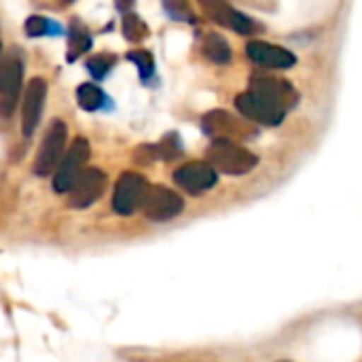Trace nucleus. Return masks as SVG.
Listing matches in <instances>:
<instances>
[{
  "mask_svg": "<svg viewBox=\"0 0 362 362\" xmlns=\"http://www.w3.org/2000/svg\"><path fill=\"white\" fill-rule=\"evenodd\" d=\"M0 49H2V45H0Z\"/></svg>",
  "mask_w": 362,
  "mask_h": 362,
  "instance_id": "b1692460",
  "label": "nucleus"
},
{
  "mask_svg": "<svg viewBox=\"0 0 362 362\" xmlns=\"http://www.w3.org/2000/svg\"><path fill=\"white\" fill-rule=\"evenodd\" d=\"M182 210H185V202L178 193L161 185L148 187L144 202H142V212L146 218L155 223H165V221L176 218Z\"/></svg>",
  "mask_w": 362,
  "mask_h": 362,
  "instance_id": "0eeeda50",
  "label": "nucleus"
},
{
  "mask_svg": "<svg viewBox=\"0 0 362 362\" xmlns=\"http://www.w3.org/2000/svg\"><path fill=\"white\" fill-rule=\"evenodd\" d=\"M117 64V57L115 55H110V53H100V55H93V57H89L87 59V70H89V74L93 76V78H104L110 70H112V66Z\"/></svg>",
  "mask_w": 362,
  "mask_h": 362,
  "instance_id": "a211bd4d",
  "label": "nucleus"
},
{
  "mask_svg": "<svg viewBox=\"0 0 362 362\" xmlns=\"http://www.w3.org/2000/svg\"><path fill=\"white\" fill-rule=\"evenodd\" d=\"M246 53L255 64L267 66V68H291L297 62V57L288 49H282V47H276L269 42H261V40H252L246 47Z\"/></svg>",
  "mask_w": 362,
  "mask_h": 362,
  "instance_id": "f8f14e48",
  "label": "nucleus"
},
{
  "mask_svg": "<svg viewBox=\"0 0 362 362\" xmlns=\"http://www.w3.org/2000/svg\"><path fill=\"white\" fill-rule=\"evenodd\" d=\"M68 45H70V51H68V62H74L78 55H83L85 51H89L91 47V36L87 32L85 25H81V21H72L70 30H68Z\"/></svg>",
  "mask_w": 362,
  "mask_h": 362,
  "instance_id": "2eb2a0df",
  "label": "nucleus"
},
{
  "mask_svg": "<svg viewBox=\"0 0 362 362\" xmlns=\"http://www.w3.org/2000/svg\"><path fill=\"white\" fill-rule=\"evenodd\" d=\"M216 180H218L216 170L204 161L185 163L174 172V182L189 195H202L210 191L216 185Z\"/></svg>",
  "mask_w": 362,
  "mask_h": 362,
  "instance_id": "1a4fd4ad",
  "label": "nucleus"
},
{
  "mask_svg": "<svg viewBox=\"0 0 362 362\" xmlns=\"http://www.w3.org/2000/svg\"><path fill=\"white\" fill-rule=\"evenodd\" d=\"M127 59H129L132 64H136V68H138V72H140L142 78H148V76L153 74V70H155V59H153V55H151L148 51H144V49L129 51V53H127Z\"/></svg>",
  "mask_w": 362,
  "mask_h": 362,
  "instance_id": "6ab92c4d",
  "label": "nucleus"
},
{
  "mask_svg": "<svg viewBox=\"0 0 362 362\" xmlns=\"http://www.w3.org/2000/svg\"><path fill=\"white\" fill-rule=\"evenodd\" d=\"M89 142L85 138H76L66 157H62L59 165L55 168V176H53V189L55 193H68L72 189V185L76 182V178L81 176V172L85 170V163L89 159Z\"/></svg>",
  "mask_w": 362,
  "mask_h": 362,
  "instance_id": "20e7f679",
  "label": "nucleus"
},
{
  "mask_svg": "<svg viewBox=\"0 0 362 362\" xmlns=\"http://www.w3.org/2000/svg\"><path fill=\"white\" fill-rule=\"evenodd\" d=\"M235 106L246 119L257 121L261 125H278V123H282V119L286 115V108L282 104H278L276 100H272L255 89H250L248 93H242L235 100Z\"/></svg>",
  "mask_w": 362,
  "mask_h": 362,
  "instance_id": "39448f33",
  "label": "nucleus"
},
{
  "mask_svg": "<svg viewBox=\"0 0 362 362\" xmlns=\"http://www.w3.org/2000/svg\"><path fill=\"white\" fill-rule=\"evenodd\" d=\"M66 140H68V127L64 125V121H53L40 142L38 155L34 159V174L36 176H49L62 161L64 148H66Z\"/></svg>",
  "mask_w": 362,
  "mask_h": 362,
  "instance_id": "7ed1b4c3",
  "label": "nucleus"
},
{
  "mask_svg": "<svg viewBox=\"0 0 362 362\" xmlns=\"http://www.w3.org/2000/svg\"><path fill=\"white\" fill-rule=\"evenodd\" d=\"M55 28L49 19L40 17V15H32L28 21H25V32L28 36H42V34H49V30Z\"/></svg>",
  "mask_w": 362,
  "mask_h": 362,
  "instance_id": "4be33fe9",
  "label": "nucleus"
},
{
  "mask_svg": "<svg viewBox=\"0 0 362 362\" xmlns=\"http://www.w3.org/2000/svg\"><path fill=\"white\" fill-rule=\"evenodd\" d=\"M148 191V182L142 174L136 172H125L115 187L112 193V208L117 214L121 216H129L134 214L138 208H142L144 195Z\"/></svg>",
  "mask_w": 362,
  "mask_h": 362,
  "instance_id": "423d86ee",
  "label": "nucleus"
},
{
  "mask_svg": "<svg viewBox=\"0 0 362 362\" xmlns=\"http://www.w3.org/2000/svg\"><path fill=\"white\" fill-rule=\"evenodd\" d=\"M132 6H134V0H117V8L123 13H129Z\"/></svg>",
  "mask_w": 362,
  "mask_h": 362,
  "instance_id": "5701e85b",
  "label": "nucleus"
},
{
  "mask_svg": "<svg viewBox=\"0 0 362 362\" xmlns=\"http://www.w3.org/2000/svg\"><path fill=\"white\" fill-rule=\"evenodd\" d=\"M106 189V174L98 168H85L72 189L68 191V206L74 210H85L93 206Z\"/></svg>",
  "mask_w": 362,
  "mask_h": 362,
  "instance_id": "6e6552de",
  "label": "nucleus"
},
{
  "mask_svg": "<svg viewBox=\"0 0 362 362\" xmlns=\"http://www.w3.org/2000/svg\"><path fill=\"white\" fill-rule=\"evenodd\" d=\"M182 153V146H180V138L176 134H170L165 136L157 146H155V155L165 159V161H172L174 157H178Z\"/></svg>",
  "mask_w": 362,
  "mask_h": 362,
  "instance_id": "aec40b11",
  "label": "nucleus"
},
{
  "mask_svg": "<svg viewBox=\"0 0 362 362\" xmlns=\"http://www.w3.org/2000/svg\"><path fill=\"white\" fill-rule=\"evenodd\" d=\"M123 34L129 42H140L148 36V28L136 13L129 11L123 15Z\"/></svg>",
  "mask_w": 362,
  "mask_h": 362,
  "instance_id": "f3484780",
  "label": "nucleus"
},
{
  "mask_svg": "<svg viewBox=\"0 0 362 362\" xmlns=\"http://www.w3.org/2000/svg\"><path fill=\"white\" fill-rule=\"evenodd\" d=\"M206 157H208V163L216 172H223V174H229V176L248 174L259 163L257 155H252L248 148L235 144V140H227V138H216L210 144Z\"/></svg>",
  "mask_w": 362,
  "mask_h": 362,
  "instance_id": "f257e3e1",
  "label": "nucleus"
},
{
  "mask_svg": "<svg viewBox=\"0 0 362 362\" xmlns=\"http://www.w3.org/2000/svg\"><path fill=\"white\" fill-rule=\"evenodd\" d=\"M168 15L176 21H195V15L187 0H163Z\"/></svg>",
  "mask_w": 362,
  "mask_h": 362,
  "instance_id": "412c9836",
  "label": "nucleus"
},
{
  "mask_svg": "<svg viewBox=\"0 0 362 362\" xmlns=\"http://www.w3.org/2000/svg\"><path fill=\"white\" fill-rule=\"evenodd\" d=\"M23 81V53L19 49H11L0 59V117L8 119L19 100Z\"/></svg>",
  "mask_w": 362,
  "mask_h": 362,
  "instance_id": "f03ea898",
  "label": "nucleus"
},
{
  "mask_svg": "<svg viewBox=\"0 0 362 362\" xmlns=\"http://www.w3.org/2000/svg\"><path fill=\"white\" fill-rule=\"evenodd\" d=\"M45 98H47V81L45 78H32L28 83L25 95H23V110H21V129L23 136H32L40 115H42V106H45Z\"/></svg>",
  "mask_w": 362,
  "mask_h": 362,
  "instance_id": "9d476101",
  "label": "nucleus"
},
{
  "mask_svg": "<svg viewBox=\"0 0 362 362\" xmlns=\"http://www.w3.org/2000/svg\"><path fill=\"white\" fill-rule=\"evenodd\" d=\"M204 55L210 59V62H214V64H229V59H231V49H229V42L221 36V34H216V32H210L206 38H204Z\"/></svg>",
  "mask_w": 362,
  "mask_h": 362,
  "instance_id": "4468645a",
  "label": "nucleus"
},
{
  "mask_svg": "<svg viewBox=\"0 0 362 362\" xmlns=\"http://www.w3.org/2000/svg\"><path fill=\"white\" fill-rule=\"evenodd\" d=\"M76 100H78V106H81L83 110L93 112V110L102 108V104L106 102V95H104V91H102L98 85H93V83H83V85L76 89Z\"/></svg>",
  "mask_w": 362,
  "mask_h": 362,
  "instance_id": "dca6fc26",
  "label": "nucleus"
},
{
  "mask_svg": "<svg viewBox=\"0 0 362 362\" xmlns=\"http://www.w3.org/2000/svg\"><path fill=\"white\" fill-rule=\"evenodd\" d=\"M204 132L208 136L233 140L235 134H242V127L231 115H227L223 110H216V112H210V115L204 117Z\"/></svg>",
  "mask_w": 362,
  "mask_h": 362,
  "instance_id": "ddd939ff",
  "label": "nucleus"
},
{
  "mask_svg": "<svg viewBox=\"0 0 362 362\" xmlns=\"http://www.w3.org/2000/svg\"><path fill=\"white\" fill-rule=\"evenodd\" d=\"M206 13L210 15V19H214L216 23L231 28L240 34H252L255 30V21L246 15H242L240 11L231 8L229 4H225L223 0H202Z\"/></svg>",
  "mask_w": 362,
  "mask_h": 362,
  "instance_id": "9b49d317",
  "label": "nucleus"
}]
</instances>
